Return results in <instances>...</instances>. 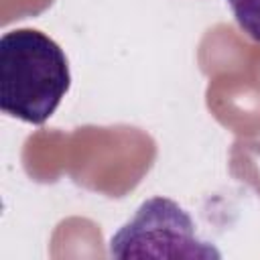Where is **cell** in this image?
<instances>
[{
    "label": "cell",
    "mask_w": 260,
    "mask_h": 260,
    "mask_svg": "<svg viewBox=\"0 0 260 260\" xmlns=\"http://www.w3.org/2000/svg\"><path fill=\"white\" fill-rule=\"evenodd\" d=\"M63 49L45 32L16 28L0 39V108L22 122L45 124L69 91Z\"/></svg>",
    "instance_id": "1"
},
{
    "label": "cell",
    "mask_w": 260,
    "mask_h": 260,
    "mask_svg": "<svg viewBox=\"0 0 260 260\" xmlns=\"http://www.w3.org/2000/svg\"><path fill=\"white\" fill-rule=\"evenodd\" d=\"M116 258H219V250L197 238L191 215L169 197L146 199L110 240Z\"/></svg>",
    "instance_id": "2"
},
{
    "label": "cell",
    "mask_w": 260,
    "mask_h": 260,
    "mask_svg": "<svg viewBox=\"0 0 260 260\" xmlns=\"http://www.w3.org/2000/svg\"><path fill=\"white\" fill-rule=\"evenodd\" d=\"M238 26L256 43H260V0H228Z\"/></svg>",
    "instance_id": "3"
}]
</instances>
